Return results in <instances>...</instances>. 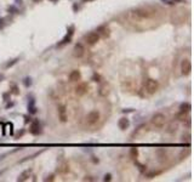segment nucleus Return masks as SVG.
<instances>
[{
    "instance_id": "4",
    "label": "nucleus",
    "mask_w": 194,
    "mask_h": 182,
    "mask_svg": "<svg viewBox=\"0 0 194 182\" xmlns=\"http://www.w3.org/2000/svg\"><path fill=\"white\" fill-rule=\"evenodd\" d=\"M100 120V113L97 112V110H92V112H90L86 117V121L89 125H94L96 124L97 121Z\"/></svg>"
},
{
    "instance_id": "28",
    "label": "nucleus",
    "mask_w": 194,
    "mask_h": 182,
    "mask_svg": "<svg viewBox=\"0 0 194 182\" xmlns=\"http://www.w3.org/2000/svg\"><path fill=\"white\" fill-rule=\"evenodd\" d=\"M54 1H56V0H54Z\"/></svg>"
},
{
    "instance_id": "18",
    "label": "nucleus",
    "mask_w": 194,
    "mask_h": 182,
    "mask_svg": "<svg viewBox=\"0 0 194 182\" xmlns=\"http://www.w3.org/2000/svg\"><path fill=\"white\" fill-rule=\"evenodd\" d=\"M130 154H131L132 158H137V155H138V150H137V148H131Z\"/></svg>"
},
{
    "instance_id": "22",
    "label": "nucleus",
    "mask_w": 194,
    "mask_h": 182,
    "mask_svg": "<svg viewBox=\"0 0 194 182\" xmlns=\"http://www.w3.org/2000/svg\"><path fill=\"white\" fill-rule=\"evenodd\" d=\"M49 178H45V181H54V175H50V176H47Z\"/></svg>"
},
{
    "instance_id": "16",
    "label": "nucleus",
    "mask_w": 194,
    "mask_h": 182,
    "mask_svg": "<svg viewBox=\"0 0 194 182\" xmlns=\"http://www.w3.org/2000/svg\"><path fill=\"white\" fill-rule=\"evenodd\" d=\"M98 35L100 37H102V38H107V37H109V29L107 28V27H101L100 29H98Z\"/></svg>"
},
{
    "instance_id": "3",
    "label": "nucleus",
    "mask_w": 194,
    "mask_h": 182,
    "mask_svg": "<svg viewBox=\"0 0 194 182\" xmlns=\"http://www.w3.org/2000/svg\"><path fill=\"white\" fill-rule=\"evenodd\" d=\"M166 121V117L163 113H155L152 117V124L155 128H163Z\"/></svg>"
},
{
    "instance_id": "14",
    "label": "nucleus",
    "mask_w": 194,
    "mask_h": 182,
    "mask_svg": "<svg viewBox=\"0 0 194 182\" xmlns=\"http://www.w3.org/2000/svg\"><path fill=\"white\" fill-rule=\"evenodd\" d=\"M80 72L79 70H73L72 73L69 74V80L70 82H78V80H80Z\"/></svg>"
},
{
    "instance_id": "21",
    "label": "nucleus",
    "mask_w": 194,
    "mask_h": 182,
    "mask_svg": "<svg viewBox=\"0 0 194 182\" xmlns=\"http://www.w3.org/2000/svg\"><path fill=\"white\" fill-rule=\"evenodd\" d=\"M112 180V176L108 174V175H105V181H110Z\"/></svg>"
},
{
    "instance_id": "25",
    "label": "nucleus",
    "mask_w": 194,
    "mask_h": 182,
    "mask_svg": "<svg viewBox=\"0 0 194 182\" xmlns=\"http://www.w3.org/2000/svg\"><path fill=\"white\" fill-rule=\"evenodd\" d=\"M12 92H14V94H16V95L18 94V91H17V87H16V86L14 87V91H12Z\"/></svg>"
},
{
    "instance_id": "9",
    "label": "nucleus",
    "mask_w": 194,
    "mask_h": 182,
    "mask_svg": "<svg viewBox=\"0 0 194 182\" xmlns=\"http://www.w3.org/2000/svg\"><path fill=\"white\" fill-rule=\"evenodd\" d=\"M58 117H59V120L64 123L67 121V109L64 106H59L58 107Z\"/></svg>"
},
{
    "instance_id": "20",
    "label": "nucleus",
    "mask_w": 194,
    "mask_h": 182,
    "mask_svg": "<svg viewBox=\"0 0 194 182\" xmlns=\"http://www.w3.org/2000/svg\"><path fill=\"white\" fill-rule=\"evenodd\" d=\"M30 84H32L30 79H29V78H26V79H24V85H26V86H29Z\"/></svg>"
},
{
    "instance_id": "17",
    "label": "nucleus",
    "mask_w": 194,
    "mask_h": 182,
    "mask_svg": "<svg viewBox=\"0 0 194 182\" xmlns=\"http://www.w3.org/2000/svg\"><path fill=\"white\" fill-rule=\"evenodd\" d=\"M28 109H29V112L32 113V114L37 113V108H35V106H34V101H33V100L30 101V105L28 106Z\"/></svg>"
},
{
    "instance_id": "8",
    "label": "nucleus",
    "mask_w": 194,
    "mask_h": 182,
    "mask_svg": "<svg viewBox=\"0 0 194 182\" xmlns=\"http://www.w3.org/2000/svg\"><path fill=\"white\" fill-rule=\"evenodd\" d=\"M87 91V84L86 83H81L75 87V94L79 96H83L84 94H86Z\"/></svg>"
},
{
    "instance_id": "11",
    "label": "nucleus",
    "mask_w": 194,
    "mask_h": 182,
    "mask_svg": "<svg viewBox=\"0 0 194 182\" xmlns=\"http://www.w3.org/2000/svg\"><path fill=\"white\" fill-rule=\"evenodd\" d=\"M73 30H74V28L73 27H70V29H69V33L66 35V38L61 42L59 44H58V46H63V45H66V44H68V43H70V39H72V35H73Z\"/></svg>"
},
{
    "instance_id": "1",
    "label": "nucleus",
    "mask_w": 194,
    "mask_h": 182,
    "mask_svg": "<svg viewBox=\"0 0 194 182\" xmlns=\"http://www.w3.org/2000/svg\"><path fill=\"white\" fill-rule=\"evenodd\" d=\"M154 14V10L150 7H136L130 11V16L134 19H148Z\"/></svg>"
},
{
    "instance_id": "7",
    "label": "nucleus",
    "mask_w": 194,
    "mask_h": 182,
    "mask_svg": "<svg viewBox=\"0 0 194 182\" xmlns=\"http://www.w3.org/2000/svg\"><path fill=\"white\" fill-rule=\"evenodd\" d=\"M100 35L98 33H90L87 37H86V44L87 45H95L98 40H100Z\"/></svg>"
},
{
    "instance_id": "24",
    "label": "nucleus",
    "mask_w": 194,
    "mask_h": 182,
    "mask_svg": "<svg viewBox=\"0 0 194 182\" xmlns=\"http://www.w3.org/2000/svg\"><path fill=\"white\" fill-rule=\"evenodd\" d=\"M94 79H95V82H100V80H98L100 79V75H95Z\"/></svg>"
},
{
    "instance_id": "12",
    "label": "nucleus",
    "mask_w": 194,
    "mask_h": 182,
    "mask_svg": "<svg viewBox=\"0 0 194 182\" xmlns=\"http://www.w3.org/2000/svg\"><path fill=\"white\" fill-rule=\"evenodd\" d=\"M192 109V106L189 102H185L180 106V114H186V113H189Z\"/></svg>"
},
{
    "instance_id": "23",
    "label": "nucleus",
    "mask_w": 194,
    "mask_h": 182,
    "mask_svg": "<svg viewBox=\"0 0 194 182\" xmlns=\"http://www.w3.org/2000/svg\"><path fill=\"white\" fill-rule=\"evenodd\" d=\"M3 22H4V19L1 18V19H0V29H3V28H4V23H3Z\"/></svg>"
},
{
    "instance_id": "10",
    "label": "nucleus",
    "mask_w": 194,
    "mask_h": 182,
    "mask_svg": "<svg viewBox=\"0 0 194 182\" xmlns=\"http://www.w3.org/2000/svg\"><path fill=\"white\" fill-rule=\"evenodd\" d=\"M40 123L38 120H34L33 123H32V125H30V133H32L33 135H39L40 134Z\"/></svg>"
},
{
    "instance_id": "13",
    "label": "nucleus",
    "mask_w": 194,
    "mask_h": 182,
    "mask_svg": "<svg viewBox=\"0 0 194 182\" xmlns=\"http://www.w3.org/2000/svg\"><path fill=\"white\" fill-rule=\"evenodd\" d=\"M30 175H32V171L30 170H26V171H23V173L19 175V177L17 178L18 181H21V182H23V181H27L29 177H30Z\"/></svg>"
},
{
    "instance_id": "19",
    "label": "nucleus",
    "mask_w": 194,
    "mask_h": 182,
    "mask_svg": "<svg viewBox=\"0 0 194 182\" xmlns=\"http://www.w3.org/2000/svg\"><path fill=\"white\" fill-rule=\"evenodd\" d=\"M17 61H18V58H15V59H12V61H11V62H9V63H6V66H5V67H6V68H9V67H12V66H14L15 63H17Z\"/></svg>"
},
{
    "instance_id": "15",
    "label": "nucleus",
    "mask_w": 194,
    "mask_h": 182,
    "mask_svg": "<svg viewBox=\"0 0 194 182\" xmlns=\"http://www.w3.org/2000/svg\"><path fill=\"white\" fill-rule=\"evenodd\" d=\"M129 124H130V121H129L127 118H121V119L119 120V123H118V125H119V128H120L121 130H125V129L129 126Z\"/></svg>"
},
{
    "instance_id": "27",
    "label": "nucleus",
    "mask_w": 194,
    "mask_h": 182,
    "mask_svg": "<svg viewBox=\"0 0 194 182\" xmlns=\"http://www.w3.org/2000/svg\"><path fill=\"white\" fill-rule=\"evenodd\" d=\"M16 1H17V3H18V1H21V0H16Z\"/></svg>"
},
{
    "instance_id": "5",
    "label": "nucleus",
    "mask_w": 194,
    "mask_h": 182,
    "mask_svg": "<svg viewBox=\"0 0 194 182\" xmlns=\"http://www.w3.org/2000/svg\"><path fill=\"white\" fill-rule=\"evenodd\" d=\"M192 70V64L189 59H183L181 63V73L182 75H188Z\"/></svg>"
},
{
    "instance_id": "6",
    "label": "nucleus",
    "mask_w": 194,
    "mask_h": 182,
    "mask_svg": "<svg viewBox=\"0 0 194 182\" xmlns=\"http://www.w3.org/2000/svg\"><path fill=\"white\" fill-rule=\"evenodd\" d=\"M84 54H85V49H84V46L81 45V44H77V45L74 46V49H73V55H74V57L80 58V57H83V56H84Z\"/></svg>"
},
{
    "instance_id": "2",
    "label": "nucleus",
    "mask_w": 194,
    "mask_h": 182,
    "mask_svg": "<svg viewBox=\"0 0 194 182\" xmlns=\"http://www.w3.org/2000/svg\"><path fill=\"white\" fill-rule=\"evenodd\" d=\"M159 87V84L157 80L154 79H147L146 80V83H145V90H146V92L148 95H153V94H155L157 92V90Z\"/></svg>"
},
{
    "instance_id": "26",
    "label": "nucleus",
    "mask_w": 194,
    "mask_h": 182,
    "mask_svg": "<svg viewBox=\"0 0 194 182\" xmlns=\"http://www.w3.org/2000/svg\"><path fill=\"white\" fill-rule=\"evenodd\" d=\"M3 78H4V75H0V80H1Z\"/></svg>"
}]
</instances>
